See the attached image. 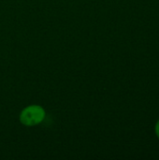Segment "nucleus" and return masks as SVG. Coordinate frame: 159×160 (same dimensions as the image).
<instances>
[{"instance_id":"f03ea898","label":"nucleus","mask_w":159,"mask_h":160,"mask_svg":"<svg viewBox=\"0 0 159 160\" xmlns=\"http://www.w3.org/2000/svg\"><path fill=\"white\" fill-rule=\"evenodd\" d=\"M155 131H156V134L157 136V138L159 139V120L157 122L156 124V127H155Z\"/></svg>"},{"instance_id":"f257e3e1","label":"nucleus","mask_w":159,"mask_h":160,"mask_svg":"<svg viewBox=\"0 0 159 160\" xmlns=\"http://www.w3.org/2000/svg\"><path fill=\"white\" fill-rule=\"evenodd\" d=\"M46 112L41 106L31 105L23 109L20 115V121L22 125L33 127L40 124L45 118Z\"/></svg>"}]
</instances>
